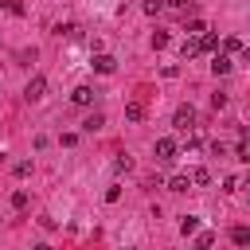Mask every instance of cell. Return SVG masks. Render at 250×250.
Segmentation results:
<instances>
[{
	"mask_svg": "<svg viewBox=\"0 0 250 250\" xmlns=\"http://www.w3.org/2000/svg\"><path fill=\"white\" fill-rule=\"evenodd\" d=\"M215 47H219V35L203 31V35H199V51H215Z\"/></svg>",
	"mask_w": 250,
	"mask_h": 250,
	"instance_id": "12",
	"label": "cell"
},
{
	"mask_svg": "<svg viewBox=\"0 0 250 250\" xmlns=\"http://www.w3.org/2000/svg\"><path fill=\"white\" fill-rule=\"evenodd\" d=\"M4 8H8L12 16H23V4H20V0H4Z\"/></svg>",
	"mask_w": 250,
	"mask_h": 250,
	"instance_id": "21",
	"label": "cell"
},
{
	"mask_svg": "<svg viewBox=\"0 0 250 250\" xmlns=\"http://www.w3.org/2000/svg\"><path fill=\"white\" fill-rule=\"evenodd\" d=\"M94 98H98V90H94V86H74V94H70V102H74V105H90Z\"/></svg>",
	"mask_w": 250,
	"mask_h": 250,
	"instance_id": "5",
	"label": "cell"
},
{
	"mask_svg": "<svg viewBox=\"0 0 250 250\" xmlns=\"http://www.w3.org/2000/svg\"><path fill=\"white\" fill-rule=\"evenodd\" d=\"M172 125H176L180 133H191V129H195V109H191V105H180V109L172 113Z\"/></svg>",
	"mask_w": 250,
	"mask_h": 250,
	"instance_id": "2",
	"label": "cell"
},
{
	"mask_svg": "<svg viewBox=\"0 0 250 250\" xmlns=\"http://www.w3.org/2000/svg\"><path fill=\"white\" fill-rule=\"evenodd\" d=\"M180 230H184V234H195V230H199V219H195V215H184Z\"/></svg>",
	"mask_w": 250,
	"mask_h": 250,
	"instance_id": "15",
	"label": "cell"
},
{
	"mask_svg": "<svg viewBox=\"0 0 250 250\" xmlns=\"http://www.w3.org/2000/svg\"><path fill=\"white\" fill-rule=\"evenodd\" d=\"M152 47L164 51V47H168V31H152Z\"/></svg>",
	"mask_w": 250,
	"mask_h": 250,
	"instance_id": "16",
	"label": "cell"
},
{
	"mask_svg": "<svg viewBox=\"0 0 250 250\" xmlns=\"http://www.w3.org/2000/svg\"><path fill=\"white\" fill-rule=\"evenodd\" d=\"M102 125H105V113H98V109H94V113H90V117L82 121V129H86V133H98Z\"/></svg>",
	"mask_w": 250,
	"mask_h": 250,
	"instance_id": "8",
	"label": "cell"
},
{
	"mask_svg": "<svg viewBox=\"0 0 250 250\" xmlns=\"http://www.w3.org/2000/svg\"><path fill=\"white\" fill-rule=\"evenodd\" d=\"M188 180H191V184H199V188H203V184H211V172H207V168H195V172H191V176H188Z\"/></svg>",
	"mask_w": 250,
	"mask_h": 250,
	"instance_id": "14",
	"label": "cell"
},
{
	"mask_svg": "<svg viewBox=\"0 0 250 250\" xmlns=\"http://www.w3.org/2000/svg\"><path fill=\"white\" fill-rule=\"evenodd\" d=\"M125 117H129V121H141V117H145V105H141V102H125Z\"/></svg>",
	"mask_w": 250,
	"mask_h": 250,
	"instance_id": "10",
	"label": "cell"
},
{
	"mask_svg": "<svg viewBox=\"0 0 250 250\" xmlns=\"http://www.w3.org/2000/svg\"><path fill=\"white\" fill-rule=\"evenodd\" d=\"M12 207L23 211V207H27V191H12Z\"/></svg>",
	"mask_w": 250,
	"mask_h": 250,
	"instance_id": "17",
	"label": "cell"
},
{
	"mask_svg": "<svg viewBox=\"0 0 250 250\" xmlns=\"http://www.w3.org/2000/svg\"><path fill=\"white\" fill-rule=\"evenodd\" d=\"M43 90H47V78H43V74H35V78L27 82V90H23V98H27V102H39V98H43Z\"/></svg>",
	"mask_w": 250,
	"mask_h": 250,
	"instance_id": "4",
	"label": "cell"
},
{
	"mask_svg": "<svg viewBox=\"0 0 250 250\" xmlns=\"http://www.w3.org/2000/svg\"><path fill=\"white\" fill-rule=\"evenodd\" d=\"M211 242H215V234H211V230H203V234H199V238H195V250H207V246H211Z\"/></svg>",
	"mask_w": 250,
	"mask_h": 250,
	"instance_id": "18",
	"label": "cell"
},
{
	"mask_svg": "<svg viewBox=\"0 0 250 250\" xmlns=\"http://www.w3.org/2000/svg\"><path fill=\"white\" fill-rule=\"evenodd\" d=\"M230 242H234V246H250V230H246V227H234V230H230Z\"/></svg>",
	"mask_w": 250,
	"mask_h": 250,
	"instance_id": "11",
	"label": "cell"
},
{
	"mask_svg": "<svg viewBox=\"0 0 250 250\" xmlns=\"http://www.w3.org/2000/svg\"><path fill=\"white\" fill-rule=\"evenodd\" d=\"M160 8H164V0H145V12H148V16H156Z\"/></svg>",
	"mask_w": 250,
	"mask_h": 250,
	"instance_id": "22",
	"label": "cell"
},
{
	"mask_svg": "<svg viewBox=\"0 0 250 250\" xmlns=\"http://www.w3.org/2000/svg\"><path fill=\"white\" fill-rule=\"evenodd\" d=\"M90 66H94V70H98V74H113V70H117V59H113V55H102V51H98V55H94V62H90Z\"/></svg>",
	"mask_w": 250,
	"mask_h": 250,
	"instance_id": "3",
	"label": "cell"
},
{
	"mask_svg": "<svg viewBox=\"0 0 250 250\" xmlns=\"http://www.w3.org/2000/svg\"><path fill=\"white\" fill-rule=\"evenodd\" d=\"M203 31H207V23H203L199 16H191V20H188V35H203Z\"/></svg>",
	"mask_w": 250,
	"mask_h": 250,
	"instance_id": "13",
	"label": "cell"
},
{
	"mask_svg": "<svg viewBox=\"0 0 250 250\" xmlns=\"http://www.w3.org/2000/svg\"><path fill=\"white\" fill-rule=\"evenodd\" d=\"M35 250H51V246H47V242H39V246H35Z\"/></svg>",
	"mask_w": 250,
	"mask_h": 250,
	"instance_id": "25",
	"label": "cell"
},
{
	"mask_svg": "<svg viewBox=\"0 0 250 250\" xmlns=\"http://www.w3.org/2000/svg\"><path fill=\"white\" fill-rule=\"evenodd\" d=\"M180 55H184V62H188V59H195V55H203V51H199V35H188V39H184V47H180Z\"/></svg>",
	"mask_w": 250,
	"mask_h": 250,
	"instance_id": "6",
	"label": "cell"
},
{
	"mask_svg": "<svg viewBox=\"0 0 250 250\" xmlns=\"http://www.w3.org/2000/svg\"><path fill=\"white\" fill-rule=\"evenodd\" d=\"M164 4H172V8H180V12H191V0H164Z\"/></svg>",
	"mask_w": 250,
	"mask_h": 250,
	"instance_id": "24",
	"label": "cell"
},
{
	"mask_svg": "<svg viewBox=\"0 0 250 250\" xmlns=\"http://www.w3.org/2000/svg\"><path fill=\"white\" fill-rule=\"evenodd\" d=\"M113 168H117V172H129V168H133V160H129V156H117V164H113Z\"/></svg>",
	"mask_w": 250,
	"mask_h": 250,
	"instance_id": "23",
	"label": "cell"
},
{
	"mask_svg": "<svg viewBox=\"0 0 250 250\" xmlns=\"http://www.w3.org/2000/svg\"><path fill=\"white\" fill-rule=\"evenodd\" d=\"M152 156H156V164H176L180 148H176V141H172V137H160V141L152 145Z\"/></svg>",
	"mask_w": 250,
	"mask_h": 250,
	"instance_id": "1",
	"label": "cell"
},
{
	"mask_svg": "<svg viewBox=\"0 0 250 250\" xmlns=\"http://www.w3.org/2000/svg\"><path fill=\"white\" fill-rule=\"evenodd\" d=\"M223 47H227V51H242V39H238V35H227Z\"/></svg>",
	"mask_w": 250,
	"mask_h": 250,
	"instance_id": "19",
	"label": "cell"
},
{
	"mask_svg": "<svg viewBox=\"0 0 250 250\" xmlns=\"http://www.w3.org/2000/svg\"><path fill=\"white\" fill-rule=\"evenodd\" d=\"M16 176H20V180L31 176V160H20V164H16Z\"/></svg>",
	"mask_w": 250,
	"mask_h": 250,
	"instance_id": "20",
	"label": "cell"
},
{
	"mask_svg": "<svg viewBox=\"0 0 250 250\" xmlns=\"http://www.w3.org/2000/svg\"><path fill=\"white\" fill-rule=\"evenodd\" d=\"M230 66H234V62H230L227 55H215V62H211V70H215V78H223V74H230Z\"/></svg>",
	"mask_w": 250,
	"mask_h": 250,
	"instance_id": "7",
	"label": "cell"
},
{
	"mask_svg": "<svg viewBox=\"0 0 250 250\" xmlns=\"http://www.w3.org/2000/svg\"><path fill=\"white\" fill-rule=\"evenodd\" d=\"M188 188H191V180H188L184 172H176V176L168 180V191H188Z\"/></svg>",
	"mask_w": 250,
	"mask_h": 250,
	"instance_id": "9",
	"label": "cell"
}]
</instances>
